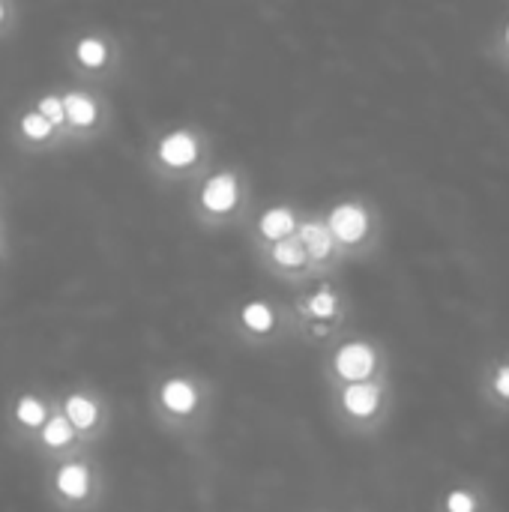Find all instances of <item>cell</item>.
Instances as JSON below:
<instances>
[{
  "instance_id": "obj_1",
  "label": "cell",
  "mask_w": 509,
  "mask_h": 512,
  "mask_svg": "<svg viewBox=\"0 0 509 512\" xmlns=\"http://www.w3.org/2000/svg\"><path fill=\"white\" fill-rule=\"evenodd\" d=\"M246 207V183L234 168L210 171L195 192V213L204 222H231Z\"/></svg>"
},
{
  "instance_id": "obj_2",
  "label": "cell",
  "mask_w": 509,
  "mask_h": 512,
  "mask_svg": "<svg viewBox=\"0 0 509 512\" xmlns=\"http://www.w3.org/2000/svg\"><path fill=\"white\" fill-rule=\"evenodd\" d=\"M204 135L192 126H177L168 129L156 138L153 144V165L171 177H186L201 168L204 162Z\"/></svg>"
},
{
  "instance_id": "obj_3",
  "label": "cell",
  "mask_w": 509,
  "mask_h": 512,
  "mask_svg": "<svg viewBox=\"0 0 509 512\" xmlns=\"http://www.w3.org/2000/svg\"><path fill=\"white\" fill-rule=\"evenodd\" d=\"M48 480L54 501H60L63 507H87L96 498V474L90 462L75 453L63 456Z\"/></svg>"
},
{
  "instance_id": "obj_4",
  "label": "cell",
  "mask_w": 509,
  "mask_h": 512,
  "mask_svg": "<svg viewBox=\"0 0 509 512\" xmlns=\"http://www.w3.org/2000/svg\"><path fill=\"white\" fill-rule=\"evenodd\" d=\"M201 405H204V390L189 375H168L156 390V408L174 426L192 423L198 417Z\"/></svg>"
},
{
  "instance_id": "obj_5",
  "label": "cell",
  "mask_w": 509,
  "mask_h": 512,
  "mask_svg": "<svg viewBox=\"0 0 509 512\" xmlns=\"http://www.w3.org/2000/svg\"><path fill=\"white\" fill-rule=\"evenodd\" d=\"M327 231L333 234L339 249H357L369 240L372 234V213L363 201L345 198L339 204H333L324 216Z\"/></svg>"
},
{
  "instance_id": "obj_6",
  "label": "cell",
  "mask_w": 509,
  "mask_h": 512,
  "mask_svg": "<svg viewBox=\"0 0 509 512\" xmlns=\"http://www.w3.org/2000/svg\"><path fill=\"white\" fill-rule=\"evenodd\" d=\"M378 366H381V354H378V348L369 339H348L330 357V372L342 384L375 381Z\"/></svg>"
},
{
  "instance_id": "obj_7",
  "label": "cell",
  "mask_w": 509,
  "mask_h": 512,
  "mask_svg": "<svg viewBox=\"0 0 509 512\" xmlns=\"http://www.w3.org/2000/svg\"><path fill=\"white\" fill-rule=\"evenodd\" d=\"M339 408L348 420L369 423L384 408V384L381 381H363V384H342L339 390Z\"/></svg>"
},
{
  "instance_id": "obj_8",
  "label": "cell",
  "mask_w": 509,
  "mask_h": 512,
  "mask_svg": "<svg viewBox=\"0 0 509 512\" xmlns=\"http://www.w3.org/2000/svg\"><path fill=\"white\" fill-rule=\"evenodd\" d=\"M63 411V417L69 420V426L78 432V438H93L99 435L102 429V417H105V408L102 402L87 393V390H72L63 396V402L57 405Z\"/></svg>"
},
{
  "instance_id": "obj_9",
  "label": "cell",
  "mask_w": 509,
  "mask_h": 512,
  "mask_svg": "<svg viewBox=\"0 0 509 512\" xmlns=\"http://www.w3.org/2000/svg\"><path fill=\"white\" fill-rule=\"evenodd\" d=\"M63 96V114H66V132L72 135H90L102 123V105L90 90L69 87Z\"/></svg>"
},
{
  "instance_id": "obj_10",
  "label": "cell",
  "mask_w": 509,
  "mask_h": 512,
  "mask_svg": "<svg viewBox=\"0 0 509 512\" xmlns=\"http://www.w3.org/2000/svg\"><path fill=\"white\" fill-rule=\"evenodd\" d=\"M264 261L273 273H282V276H306L312 270V261L303 249V243L294 237H285V240H276V243H267L264 246Z\"/></svg>"
},
{
  "instance_id": "obj_11",
  "label": "cell",
  "mask_w": 509,
  "mask_h": 512,
  "mask_svg": "<svg viewBox=\"0 0 509 512\" xmlns=\"http://www.w3.org/2000/svg\"><path fill=\"white\" fill-rule=\"evenodd\" d=\"M297 225H300V213L291 204H273V207L261 210L258 219H255V231H258V240L264 246L276 243V240H285V237H294Z\"/></svg>"
},
{
  "instance_id": "obj_12",
  "label": "cell",
  "mask_w": 509,
  "mask_h": 512,
  "mask_svg": "<svg viewBox=\"0 0 509 512\" xmlns=\"http://www.w3.org/2000/svg\"><path fill=\"white\" fill-rule=\"evenodd\" d=\"M237 324H240V330H243L246 336H252V339H267V336H273L276 327H279V312H276V306H273L270 300L255 297V300H246V303L240 306Z\"/></svg>"
},
{
  "instance_id": "obj_13",
  "label": "cell",
  "mask_w": 509,
  "mask_h": 512,
  "mask_svg": "<svg viewBox=\"0 0 509 512\" xmlns=\"http://www.w3.org/2000/svg\"><path fill=\"white\" fill-rule=\"evenodd\" d=\"M297 240L303 243V249H306L312 267H315V264H327V261L339 252V246H336L333 234L327 231L324 219H300V225H297Z\"/></svg>"
},
{
  "instance_id": "obj_14",
  "label": "cell",
  "mask_w": 509,
  "mask_h": 512,
  "mask_svg": "<svg viewBox=\"0 0 509 512\" xmlns=\"http://www.w3.org/2000/svg\"><path fill=\"white\" fill-rule=\"evenodd\" d=\"M36 438H39L42 450H48V453H60V456H72V450L81 444L78 432L69 426V420L63 417V411H60L57 405H54L51 417L45 420V426L36 432Z\"/></svg>"
},
{
  "instance_id": "obj_15",
  "label": "cell",
  "mask_w": 509,
  "mask_h": 512,
  "mask_svg": "<svg viewBox=\"0 0 509 512\" xmlns=\"http://www.w3.org/2000/svg\"><path fill=\"white\" fill-rule=\"evenodd\" d=\"M300 315L309 321V324H336L339 321V315H342V300H339V294L330 288V285H321V288H315V291H309L303 300H300Z\"/></svg>"
},
{
  "instance_id": "obj_16",
  "label": "cell",
  "mask_w": 509,
  "mask_h": 512,
  "mask_svg": "<svg viewBox=\"0 0 509 512\" xmlns=\"http://www.w3.org/2000/svg\"><path fill=\"white\" fill-rule=\"evenodd\" d=\"M72 60L84 72H102L111 63V42L99 33H84L72 45Z\"/></svg>"
},
{
  "instance_id": "obj_17",
  "label": "cell",
  "mask_w": 509,
  "mask_h": 512,
  "mask_svg": "<svg viewBox=\"0 0 509 512\" xmlns=\"http://www.w3.org/2000/svg\"><path fill=\"white\" fill-rule=\"evenodd\" d=\"M54 405H48L42 396L36 393H21L15 402H12V423L24 432H39L45 426V420L51 417Z\"/></svg>"
},
{
  "instance_id": "obj_18",
  "label": "cell",
  "mask_w": 509,
  "mask_h": 512,
  "mask_svg": "<svg viewBox=\"0 0 509 512\" xmlns=\"http://www.w3.org/2000/svg\"><path fill=\"white\" fill-rule=\"evenodd\" d=\"M18 132H21V138L30 141V144H48V141L60 138V135L54 132V126H51L42 114H36L33 108L21 111V117H18Z\"/></svg>"
},
{
  "instance_id": "obj_19",
  "label": "cell",
  "mask_w": 509,
  "mask_h": 512,
  "mask_svg": "<svg viewBox=\"0 0 509 512\" xmlns=\"http://www.w3.org/2000/svg\"><path fill=\"white\" fill-rule=\"evenodd\" d=\"M33 111L42 114V117L54 126L57 135L66 132V114H63V96H60V93H42V96L36 99Z\"/></svg>"
},
{
  "instance_id": "obj_20",
  "label": "cell",
  "mask_w": 509,
  "mask_h": 512,
  "mask_svg": "<svg viewBox=\"0 0 509 512\" xmlns=\"http://www.w3.org/2000/svg\"><path fill=\"white\" fill-rule=\"evenodd\" d=\"M444 504H447V512H477V495L468 489H453Z\"/></svg>"
},
{
  "instance_id": "obj_21",
  "label": "cell",
  "mask_w": 509,
  "mask_h": 512,
  "mask_svg": "<svg viewBox=\"0 0 509 512\" xmlns=\"http://www.w3.org/2000/svg\"><path fill=\"white\" fill-rule=\"evenodd\" d=\"M492 387H495V393H498L501 399H509V363L498 366V372H495V378H492Z\"/></svg>"
},
{
  "instance_id": "obj_22",
  "label": "cell",
  "mask_w": 509,
  "mask_h": 512,
  "mask_svg": "<svg viewBox=\"0 0 509 512\" xmlns=\"http://www.w3.org/2000/svg\"><path fill=\"white\" fill-rule=\"evenodd\" d=\"M9 15H12V6L9 3H0V27H6Z\"/></svg>"
},
{
  "instance_id": "obj_23",
  "label": "cell",
  "mask_w": 509,
  "mask_h": 512,
  "mask_svg": "<svg viewBox=\"0 0 509 512\" xmlns=\"http://www.w3.org/2000/svg\"><path fill=\"white\" fill-rule=\"evenodd\" d=\"M504 42H507V48H509V24H507V30H504Z\"/></svg>"
}]
</instances>
